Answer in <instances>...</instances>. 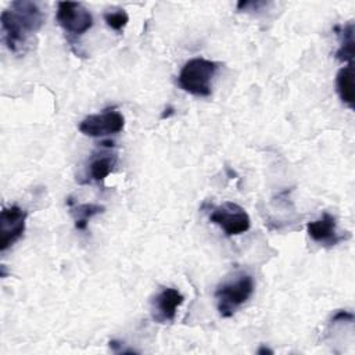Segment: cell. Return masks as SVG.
<instances>
[{
    "label": "cell",
    "mask_w": 355,
    "mask_h": 355,
    "mask_svg": "<svg viewBox=\"0 0 355 355\" xmlns=\"http://www.w3.org/2000/svg\"><path fill=\"white\" fill-rule=\"evenodd\" d=\"M0 24L7 49L14 54H22L32 36L43 26L44 14L35 1L17 0L1 12Z\"/></svg>",
    "instance_id": "6da1fadb"
},
{
    "label": "cell",
    "mask_w": 355,
    "mask_h": 355,
    "mask_svg": "<svg viewBox=\"0 0 355 355\" xmlns=\"http://www.w3.org/2000/svg\"><path fill=\"white\" fill-rule=\"evenodd\" d=\"M254 279L248 273H239L220 283L215 290L216 308L222 318L233 316L254 293Z\"/></svg>",
    "instance_id": "7a4b0ae2"
},
{
    "label": "cell",
    "mask_w": 355,
    "mask_h": 355,
    "mask_svg": "<svg viewBox=\"0 0 355 355\" xmlns=\"http://www.w3.org/2000/svg\"><path fill=\"white\" fill-rule=\"evenodd\" d=\"M219 64L202 57L189 60L178 75V85L186 93L197 97H208L211 94V82Z\"/></svg>",
    "instance_id": "3957f363"
},
{
    "label": "cell",
    "mask_w": 355,
    "mask_h": 355,
    "mask_svg": "<svg viewBox=\"0 0 355 355\" xmlns=\"http://www.w3.org/2000/svg\"><path fill=\"white\" fill-rule=\"evenodd\" d=\"M209 220L219 226L226 236H239L245 233L251 226V220L245 209L230 201L215 207L209 215Z\"/></svg>",
    "instance_id": "277c9868"
},
{
    "label": "cell",
    "mask_w": 355,
    "mask_h": 355,
    "mask_svg": "<svg viewBox=\"0 0 355 355\" xmlns=\"http://www.w3.org/2000/svg\"><path fill=\"white\" fill-rule=\"evenodd\" d=\"M125 128L123 115L115 108H107L98 114L87 115L79 123V130L89 137H105L116 135Z\"/></svg>",
    "instance_id": "5b68a950"
},
{
    "label": "cell",
    "mask_w": 355,
    "mask_h": 355,
    "mask_svg": "<svg viewBox=\"0 0 355 355\" xmlns=\"http://www.w3.org/2000/svg\"><path fill=\"white\" fill-rule=\"evenodd\" d=\"M55 18L65 32L75 36L83 35L93 26V15L82 3L60 1Z\"/></svg>",
    "instance_id": "8992f818"
},
{
    "label": "cell",
    "mask_w": 355,
    "mask_h": 355,
    "mask_svg": "<svg viewBox=\"0 0 355 355\" xmlns=\"http://www.w3.org/2000/svg\"><path fill=\"white\" fill-rule=\"evenodd\" d=\"M28 212L18 207H4L0 212V251L4 252L12 247L24 234Z\"/></svg>",
    "instance_id": "52a82bcc"
},
{
    "label": "cell",
    "mask_w": 355,
    "mask_h": 355,
    "mask_svg": "<svg viewBox=\"0 0 355 355\" xmlns=\"http://www.w3.org/2000/svg\"><path fill=\"white\" fill-rule=\"evenodd\" d=\"M114 147V141H101L100 143V151H96L92 154L87 169H86V182H97L101 183L104 179L114 171V166L116 165L118 155L116 153H111L110 150Z\"/></svg>",
    "instance_id": "ba28073f"
},
{
    "label": "cell",
    "mask_w": 355,
    "mask_h": 355,
    "mask_svg": "<svg viewBox=\"0 0 355 355\" xmlns=\"http://www.w3.org/2000/svg\"><path fill=\"white\" fill-rule=\"evenodd\" d=\"M184 297L178 288L164 287L155 294L151 301V316L158 323L172 322L176 316L178 308L183 304Z\"/></svg>",
    "instance_id": "9c48e42d"
},
{
    "label": "cell",
    "mask_w": 355,
    "mask_h": 355,
    "mask_svg": "<svg viewBox=\"0 0 355 355\" xmlns=\"http://www.w3.org/2000/svg\"><path fill=\"white\" fill-rule=\"evenodd\" d=\"M306 233L313 241L326 247L337 245L340 241L345 240L344 236L337 233L336 218L329 212H323L319 219L308 222Z\"/></svg>",
    "instance_id": "30bf717a"
},
{
    "label": "cell",
    "mask_w": 355,
    "mask_h": 355,
    "mask_svg": "<svg viewBox=\"0 0 355 355\" xmlns=\"http://www.w3.org/2000/svg\"><path fill=\"white\" fill-rule=\"evenodd\" d=\"M336 89L343 104L354 110L355 92H354V65L352 64H347L345 67L338 69L336 75Z\"/></svg>",
    "instance_id": "8fae6325"
},
{
    "label": "cell",
    "mask_w": 355,
    "mask_h": 355,
    "mask_svg": "<svg viewBox=\"0 0 355 355\" xmlns=\"http://www.w3.org/2000/svg\"><path fill=\"white\" fill-rule=\"evenodd\" d=\"M67 204L69 207V212L71 215L73 216V222H75V227L78 230H86L87 227V222L98 215V214H103L105 211V207L104 205H98V204H89V202H85V204H75L72 201L71 197L67 198Z\"/></svg>",
    "instance_id": "7c38bea8"
},
{
    "label": "cell",
    "mask_w": 355,
    "mask_h": 355,
    "mask_svg": "<svg viewBox=\"0 0 355 355\" xmlns=\"http://www.w3.org/2000/svg\"><path fill=\"white\" fill-rule=\"evenodd\" d=\"M334 31L337 32L340 37V47L334 53V57L338 61L352 64L354 60V49H355V40H354V24L348 22L344 26H334Z\"/></svg>",
    "instance_id": "4fadbf2b"
},
{
    "label": "cell",
    "mask_w": 355,
    "mask_h": 355,
    "mask_svg": "<svg viewBox=\"0 0 355 355\" xmlns=\"http://www.w3.org/2000/svg\"><path fill=\"white\" fill-rule=\"evenodd\" d=\"M104 21L111 29H114L116 32H121L128 25L129 15L125 10L116 8V10H111V11L104 12Z\"/></svg>",
    "instance_id": "5bb4252c"
},
{
    "label": "cell",
    "mask_w": 355,
    "mask_h": 355,
    "mask_svg": "<svg viewBox=\"0 0 355 355\" xmlns=\"http://www.w3.org/2000/svg\"><path fill=\"white\" fill-rule=\"evenodd\" d=\"M354 320V315L348 311H338L333 318H331V323H337V322H352Z\"/></svg>",
    "instance_id": "9a60e30c"
},
{
    "label": "cell",
    "mask_w": 355,
    "mask_h": 355,
    "mask_svg": "<svg viewBox=\"0 0 355 355\" xmlns=\"http://www.w3.org/2000/svg\"><path fill=\"white\" fill-rule=\"evenodd\" d=\"M173 114H175V108H173L172 105H168V107L164 110V112H162V115H161V119L169 118V116L173 115Z\"/></svg>",
    "instance_id": "2e32d148"
},
{
    "label": "cell",
    "mask_w": 355,
    "mask_h": 355,
    "mask_svg": "<svg viewBox=\"0 0 355 355\" xmlns=\"http://www.w3.org/2000/svg\"><path fill=\"white\" fill-rule=\"evenodd\" d=\"M257 352H258L259 355H262V354H270V355H272V354H273V351H272V349H269V348H266L265 345H262Z\"/></svg>",
    "instance_id": "e0dca14e"
}]
</instances>
